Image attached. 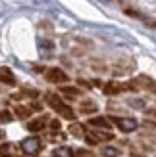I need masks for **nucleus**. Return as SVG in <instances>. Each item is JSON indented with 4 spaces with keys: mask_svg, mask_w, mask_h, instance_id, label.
Returning a JSON list of instances; mask_svg holds the SVG:
<instances>
[{
    "mask_svg": "<svg viewBox=\"0 0 156 157\" xmlns=\"http://www.w3.org/2000/svg\"><path fill=\"white\" fill-rule=\"evenodd\" d=\"M44 100H46V104H48L60 117H64V119H68V121H75V111L68 104H64L60 96H56L54 92H46L44 94Z\"/></svg>",
    "mask_w": 156,
    "mask_h": 157,
    "instance_id": "1",
    "label": "nucleus"
},
{
    "mask_svg": "<svg viewBox=\"0 0 156 157\" xmlns=\"http://www.w3.org/2000/svg\"><path fill=\"white\" fill-rule=\"evenodd\" d=\"M133 69H135V61L131 59V58H120V59H116V63L112 67V73L118 75V77H121V75L131 73Z\"/></svg>",
    "mask_w": 156,
    "mask_h": 157,
    "instance_id": "2",
    "label": "nucleus"
},
{
    "mask_svg": "<svg viewBox=\"0 0 156 157\" xmlns=\"http://www.w3.org/2000/svg\"><path fill=\"white\" fill-rule=\"evenodd\" d=\"M21 151L25 153V155H39V153L43 151V142L39 138H35V136L25 138L21 142Z\"/></svg>",
    "mask_w": 156,
    "mask_h": 157,
    "instance_id": "3",
    "label": "nucleus"
},
{
    "mask_svg": "<svg viewBox=\"0 0 156 157\" xmlns=\"http://www.w3.org/2000/svg\"><path fill=\"white\" fill-rule=\"evenodd\" d=\"M110 123H114L121 132H133L139 127V123L133 119V117H112Z\"/></svg>",
    "mask_w": 156,
    "mask_h": 157,
    "instance_id": "4",
    "label": "nucleus"
},
{
    "mask_svg": "<svg viewBox=\"0 0 156 157\" xmlns=\"http://www.w3.org/2000/svg\"><path fill=\"white\" fill-rule=\"evenodd\" d=\"M46 81L52 82V84H62V82H68L69 77L68 73H64L60 67H50L48 71H46Z\"/></svg>",
    "mask_w": 156,
    "mask_h": 157,
    "instance_id": "5",
    "label": "nucleus"
},
{
    "mask_svg": "<svg viewBox=\"0 0 156 157\" xmlns=\"http://www.w3.org/2000/svg\"><path fill=\"white\" fill-rule=\"evenodd\" d=\"M135 86L137 88H145L146 92H152V94H156V81L154 78H150V77H146V75H139L137 78H135Z\"/></svg>",
    "mask_w": 156,
    "mask_h": 157,
    "instance_id": "6",
    "label": "nucleus"
},
{
    "mask_svg": "<svg viewBox=\"0 0 156 157\" xmlns=\"http://www.w3.org/2000/svg\"><path fill=\"white\" fill-rule=\"evenodd\" d=\"M0 82H4V84H8V86H14L15 82V77H14V73L10 71L8 67H2L0 69Z\"/></svg>",
    "mask_w": 156,
    "mask_h": 157,
    "instance_id": "7",
    "label": "nucleus"
},
{
    "mask_svg": "<svg viewBox=\"0 0 156 157\" xmlns=\"http://www.w3.org/2000/svg\"><path fill=\"white\" fill-rule=\"evenodd\" d=\"M44 127H46V117H39V119L27 123V130L29 132H41Z\"/></svg>",
    "mask_w": 156,
    "mask_h": 157,
    "instance_id": "8",
    "label": "nucleus"
},
{
    "mask_svg": "<svg viewBox=\"0 0 156 157\" xmlns=\"http://www.w3.org/2000/svg\"><path fill=\"white\" fill-rule=\"evenodd\" d=\"M96 109H98V105L92 100H85V101H81V104H79V113H83V115L96 113Z\"/></svg>",
    "mask_w": 156,
    "mask_h": 157,
    "instance_id": "9",
    "label": "nucleus"
},
{
    "mask_svg": "<svg viewBox=\"0 0 156 157\" xmlns=\"http://www.w3.org/2000/svg\"><path fill=\"white\" fill-rule=\"evenodd\" d=\"M89 124L91 127H98V128H110V121L106 117H92V119H89Z\"/></svg>",
    "mask_w": 156,
    "mask_h": 157,
    "instance_id": "10",
    "label": "nucleus"
},
{
    "mask_svg": "<svg viewBox=\"0 0 156 157\" xmlns=\"http://www.w3.org/2000/svg\"><path fill=\"white\" fill-rule=\"evenodd\" d=\"M52 157H75L73 150L72 147H66V146H62V147H56L52 153Z\"/></svg>",
    "mask_w": 156,
    "mask_h": 157,
    "instance_id": "11",
    "label": "nucleus"
},
{
    "mask_svg": "<svg viewBox=\"0 0 156 157\" xmlns=\"http://www.w3.org/2000/svg\"><path fill=\"white\" fill-rule=\"evenodd\" d=\"M69 132H72V136H75V138H85V134H83V124H79V123L69 124Z\"/></svg>",
    "mask_w": 156,
    "mask_h": 157,
    "instance_id": "12",
    "label": "nucleus"
},
{
    "mask_svg": "<svg viewBox=\"0 0 156 157\" xmlns=\"http://www.w3.org/2000/svg\"><path fill=\"white\" fill-rule=\"evenodd\" d=\"M91 136L95 138L96 142H98V140H106V142H108V140H112V138H114L112 132H102V130H95V132H91Z\"/></svg>",
    "mask_w": 156,
    "mask_h": 157,
    "instance_id": "13",
    "label": "nucleus"
},
{
    "mask_svg": "<svg viewBox=\"0 0 156 157\" xmlns=\"http://www.w3.org/2000/svg\"><path fill=\"white\" fill-rule=\"evenodd\" d=\"M120 153H121L120 147H112V146L102 147V155H104V157H118Z\"/></svg>",
    "mask_w": 156,
    "mask_h": 157,
    "instance_id": "14",
    "label": "nucleus"
},
{
    "mask_svg": "<svg viewBox=\"0 0 156 157\" xmlns=\"http://www.w3.org/2000/svg\"><path fill=\"white\" fill-rule=\"evenodd\" d=\"M62 94H66V96H81V90L75 88V86H62Z\"/></svg>",
    "mask_w": 156,
    "mask_h": 157,
    "instance_id": "15",
    "label": "nucleus"
},
{
    "mask_svg": "<svg viewBox=\"0 0 156 157\" xmlns=\"http://www.w3.org/2000/svg\"><path fill=\"white\" fill-rule=\"evenodd\" d=\"M15 115H18L19 119H27V117L31 115V109L23 107V105H18V107H15Z\"/></svg>",
    "mask_w": 156,
    "mask_h": 157,
    "instance_id": "16",
    "label": "nucleus"
},
{
    "mask_svg": "<svg viewBox=\"0 0 156 157\" xmlns=\"http://www.w3.org/2000/svg\"><path fill=\"white\" fill-rule=\"evenodd\" d=\"M10 144H0V157H10Z\"/></svg>",
    "mask_w": 156,
    "mask_h": 157,
    "instance_id": "17",
    "label": "nucleus"
},
{
    "mask_svg": "<svg viewBox=\"0 0 156 157\" xmlns=\"http://www.w3.org/2000/svg\"><path fill=\"white\" fill-rule=\"evenodd\" d=\"M10 121H12V113L2 109V111H0V123H10Z\"/></svg>",
    "mask_w": 156,
    "mask_h": 157,
    "instance_id": "18",
    "label": "nucleus"
},
{
    "mask_svg": "<svg viewBox=\"0 0 156 157\" xmlns=\"http://www.w3.org/2000/svg\"><path fill=\"white\" fill-rule=\"evenodd\" d=\"M21 94H25V96H31V98H37V96H39V92H37V90H31V88H23Z\"/></svg>",
    "mask_w": 156,
    "mask_h": 157,
    "instance_id": "19",
    "label": "nucleus"
},
{
    "mask_svg": "<svg viewBox=\"0 0 156 157\" xmlns=\"http://www.w3.org/2000/svg\"><path fill=\"white\" fill-rule=\"evenodd\" d=\"M92 69L95 71H106V65L100 63V61H92Z\"/></svg>",
    "mask_w": 156,
    "mask_h": 157,
    "instance_id": "20",
    "label": "nucleus"
},
{
    "mask_svg": "<svg viewBox=\"0 0 156 157\" xmlns=\"http://www.w3.org/2000/svg\"><path fill=\"white\" fill-rule=\"evenodd\" d=\"M75 157H95L92 155V151H87V150H79L75 153Z\"/></svg>",
    "mask_w": 156,
    "mask_h": 157,
    "instance_id": "21",
    "label": "nucleus"
},
{
    "mask_svg": "<svg viewBox=\"0 0 156 157\" xmlns=\"http://www.w3.org/2000/svg\"><path fill=\"white\" fill-rule=\"evenodd\" d=\"M129 105H131V107H139V109H141V107H143V100H129Z\"/></svg>",
    "mask_w": 156,
    "mask_h": 157,
    "instance_id": "22",
    "label": "nucleus"
},
{
    "mask_svg": "<svg viewBox=\"0 0 156 157\" xmlns=\"http://www.w3.org/2000/svg\"><path fill=\"white\" fill-rule=\"evenodd\" d=\"M50 128H52V130H60V121L52 119V121H50Z\"/></svg>",
    "mask_w": 156,
    "mask_h": 157,
    "instance_id": "23",
    "label": "nucleus"
},
{
    "mask_svg": "<svg viewBox=\"0 0 156 157\" xmlns=\"http://www.w3.org/2000/svg\"><path fill=\"white\" fill-rule=\"evenodd\" d=\"M145 111H146L149 117H154V119H156V107H149V109H145Z\"/></svg>",
    "mask_w": 156,
    "mask_h": 157,
    "instance_id": "24",
    "label": "nucleus"
},
{
    "mask_svg": "<svg viewBox=\"0 0 156 157\" xmlns=\"http://www.w3.org/2000/svg\"><path fill=\"white\" fill-rule=\"evenodd\" d=\"M31 109H37V111H41L43 105H41V104H33V105H31Z\"/></svg>",
    "mask_w": 156,
    "mask_h": 157,
    "instance_id": "25",
    "label": "nucleus"
},
{
    "mask_svg": "<svg viewBox=\"0 0 156 157\" xmlns=\"http://www.w3.org/2000/svg\"><path fill=\"white\" fill-rule=\"evenodd\" d=\"M0 138H4V132H0Z\"/></svg>",
    "mask_w": 156,
    "mask_h": 157,
    "instance_id": "26",
    "label": "nucleus"
}]
</instances>
